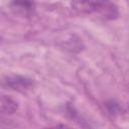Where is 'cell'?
I'll return each mask as SVG.
<instances>
[{"instance_id": "277c9868", "label": "cell", "mask_w": 129, "mask_h": 129, "mask_svg": "<svg viewBox=\"0 0 129 129\" xmlns=\"http://www.w3.org/2000/svg\"><path fill=\"white\" fill-rule=\"evenodd\" d=\"M54 129H71V128H69V127H67V126H63V125H60V126H57V127L54 128Z\"/></svg>"}, {"instance_id": "7a4b0ae2", "label": "cell", "mask_w": 129, "mask_h": 129, "mask_svg": "<svg viewBox=\"0 0 129 129\" xmlns=\"http://www.w3.org/2000/svg\"><path fill=\"white\" fill-rule=\"evenodd\" d=\"M5 83L7 84V86L9 88H11L13 90H19V91L27 90L32 85L30 80L23 78V77H19V76L8 77L7 81H5Z\"/></svg>"}, {"instance_id": "6da1fadb", "label": "cell", "mask_w": 129, "mask_h": 129, "mask_svg": "<svg viewBox=\"0 0 129 129\" xmlns=\"http://www.w3.org/2000/svg\"><path fill=\"white\" fill-rule=\"evenodd\" d=\"M72 6L81 12H105V15H114L115 7L108 2H73Z\"/></svg>"}, {"instance_id": "3957f363", "label": "cell", "mask_w": 129, "mask_h": 129, "mask_svg": "<svg viewBox=\"0 0 129 129\" xmlns=\"http://www.w3.org/2000/svg\"><path fill=\"white\" fill-rule=\"evenodd\" d=\"M1 109L2 112L6 114H11L17 109V103L14 102L12 99L6 96H2L1 99Z\"/></svg>"}]
</instances>
